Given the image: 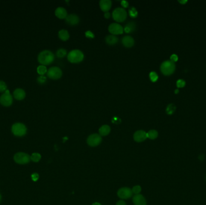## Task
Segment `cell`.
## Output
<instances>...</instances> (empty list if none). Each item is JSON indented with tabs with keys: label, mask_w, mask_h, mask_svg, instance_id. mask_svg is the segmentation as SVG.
Listing matches in <instances>:
<instances>
[{
	"label": "cell",
	"mask_w": 206,
	"mask_h": 205,
	"mask_svg": "<svg viewBox=\"0 0 206 205\" xmlns=\"http://www.w3.org/2000/svg\"><path fill=\"white\" fill-rule=\"evenodd\" d=\"M37 60L41 65H49L54 61V55L50 51L44 50L39 54Z\"/></svg>",
	"instance_id": "cell-1"
},
{
	"label": "cell",
	"mask_w": 206,
	"mask_h": 205,
	"mask_svg": "<svg viewBox=\"0 0 206 205\" xmlns=\"http://www.w3.org/2000/svg\"><path fill=\"white\" fill-rule=\"evenodd\" d=\"M160 70L165 75H170L172 74L175 70V64L171 60L165 61L160 66Z\"/></svg>",
	"instance_id": "cell-2"
},
{
	"label": "cell",
	"mask_w": 206,
	"mask_h": 205,
	"mask_svg": "<svg viewBox=\"0 0 206 205\" xmlns=\"http://www.w3.org/2000/svg\"><path fill=\"white\" fill-rule=\"evenodd\" d=\"M84 59L83 53L79 50L74 49L70 52L67 55V60L72 63H78L82 61Z\"/></svg>",
	"instance_id": "cell-3"
},
{
	"label": "cell",
	"mask_w": 206,
	"mask_h": 205,
	"mask_svg": "<svg viewBox=\"0 0 206 205\" xmlns=\"http://www.w3.org/2000/svg\"><path fill=\"white\" fill-rule=\"evenodd\" d=\"M27 127L22 123H15L12 126V132L13 134L17 136H24L27 133Z\"/></svg>",
	"instance_id": "cell-4"
},
{
	"label": "cell",
	"mask_w": 206,
	"mask_h": 205,
	"mask_svg": "<svg viewBox=\"0 0 206 205\" xmlns=\"http://www.w3.org/2000/svg\"><path fill=\"white\" fill-rule=\"evenodd\" d=\"M112 16L115 21L118 22H122L126 19L127 17V13L124 9L118 7L114 10Z\"/></svg>",
	"instance_id": "cell-5"
},
{
	"label": "cell",
	"mask_w": 206,
	"mask_h": 205,
	"mask_svg": "<svg viewBox=\"0 0 206 205\" xmlns=\"http://www.w3.org/2000/svg\"><path fill=\"white\" fill-rule=\"evenodd\" d=\"M13 103V96L9 90H7L0 96V104L4 107H10Z\"/></svg>",
	"instance_id": "cell-6"
},
{
	"label": "cell",
	"mask_w": 206,
	"mask_h": 205,
	"mask_svg": "<svg viewBox=\"0 0 206 205\" xmlns=\"http://www.w3.org/2000/svg\"><path fill=\"white\" fill-rule=\"evenodd\" d=\"M30 156L23 152H18L14 156V161L19 164H26L30 161Z\"/></svg>",
	"instance_id": "cell-7"
},
{
	"label": "cell",
	"mask_w": 206,
	"mask_h": 205,
	"mask_svg": "<svg viewBox=\"0 0 206 205\" xmlns=\"http://www.w3.org/2000/svg\"><path fill=\"white\" fill-rule=\"evenodd\" d=\"M61 75L62 71L58 67H51L47 71V76L52 80H58Z\"/></svg>",
	"instance_id": "cell-8"
},
{
	"label": "cell",
	"mask_w": 206,
	"mask_h": 205,
	"mask_svg": "<svg viewBox=\"0 0 206 205\" xmlns=\"http://www.w3.org/2000/svg\"><path fill=\"white\" fill-rule=\"evenodd\" d=\"M102 142L101 136L98 133H94L89 136L87 140L88 144L91 147L98 146Z\"/></svg>",
	"instance_id": "cell-9"
},
{
	"label": "cell",
	"mask_w": 206,
	"mask_h": 205,
	"mask_svg": "<svg viewBox=\"0 0 206 205\" xmlns=\"http://www.w3.org/2000/svg\"><path fill=\"white\" fill-rule=\"evenodd\" d=\"M132 190L127 187H124L119 189L118 191V195L122 199H127L132 196Z\"/></svg>",
	"instance_id": "cell-10"
},
{
	"label": "cell",
	"mask_w": 206,
	"mask_h": 205,
	"mask_svg": "<svg viewBox=\"0 0 206 205\" xmlns=\"http://www.w3.org/2000/svg\"><path fill=\"white\" fill-rule=\"evenodd\" d=\"M109 31L114 35L121 34L123 33L124 28L123 27L117 23L111 24L109 27Z\"/></svg>",
	"instance_id": "cell-11"
},
{
	"label": "cell",
	"mask_w": 206,
	"mask_h": 205,
	"mask_svg": "<svg viewBox=\"0 0 206 205\" xmlns=\"http://www.w3.org/2000/svg\"><path fill=\"white\" fill-rule=\"evenodd\" d=\"M134 140L136 142H142L145 141L147 138V133L142 130H139L136 131L134 134Z\"/></svg>",
	"instance_id": "cell-12"
},
{
	"label": "cell",
	"mask_w": 206,
	"mask_h": 205,
	"mask_svg": "<svg viewBox=\"0 0 206 205\" xmlns=\"http://www.w3.org/2000/svg\"><path fill=\"white\" fill-rule=\"evenodd\" d=\"M133 201L134 205H147V201L145 197L141 194H136L133 198Z\"/></svg>",
	"instance_id": "cell-13"
},
{
	"label": "cell",
	"mask_w": 206,
	"mask_h": 205,
	"mask_svg": "<svg viewBox=\"0 0 206 205\" xmlns=\"http://www.w3.org/2000/svg\"><path fill=\"white\" fill-rule=\"evenodd\" d=\"M80 21L79 17L75 14H71L67 15L66 18V22L70 25H77Z\"/></svg>",
	"instance_id": "cell-14"
},
{
	"label": "cell",
	"mask_w": 206,
	"mask_h": 205,
	"mask_svg": "<svg viewBox=\"0 0 206 205\" xmlns=\"http://www.w3.org/2000/svg\"><path fill=\"white\" fill-rule=\"evenodd\" d=\"M13 96L16 100L21 101V100H23L25 98L26 93L24 90H23L22 89L18 88L14 90Z\"/></svg>",
	"instance_id": "cell-15"
},
{
	"label": "cell",
	"mask_w": 206,
	"mask_h": 205,
	"mask_svg": "<svg viewBox=\"0 0 206 205\" xmlns=\"http://www.w3.org/2000/svg\"><path fill=\"white\" fill-rule=\"evenodd\" d=\"M100 6L102 11L108 12L112 7V1L110 0H101L100 2Z\"/></svg>",
	"instance_id": "cell-16"
},
{
	"label": "cell",
	"mask_w": 206,
	"mask_h": 205,
	"mask_svg": "<svg viewBox=\"0 0 206 205\" xmlns=\"http://www.w3.org/2000/svg\"><path fill=\"white\" fill-rule=\"evenodd\" d=\"M122 43L126 48H131L134 44V40L133 38L130 36H125L122 39Z\"/></svg>",
	"instance_id": "cell-17"
},
{
	"label": "cell",
	"mask_w": 206,
	"mask_h": 205,
	"mask_svg": "<svg viewBox=\"0 0 206 205\" xmlns=\"http://www.w3.org/2000/svg\"><path fill=\"white\" fill-rule=\"evenodd\" d=\"M55 16L59 19H66L67 16L66 10L63 7H58L56 9L55 11Z\"/></svg>",
	"instance_id": "cell-18"
},
{
	"label": "cell",
	"mask_w": 206,
	"mask_h": 205,
	"mask_svg": "<svg viewBox=\"0 0 206 205\" xmlns=\"http://www.w3.org/2000/svg\"><path fill=\"white\" fill-rule=\"evenodd\" d=\"M106 42L108 45H113L118 42V38L114 35H109L106 37Z\"/></svg>",
	"instance_id": "cell-19"
},
{
	"label": "cell",
	"mask_w": 206,
	"mask_h": 205,
	"mask_svg": "<svg viewBox=\"0 0 206 205\" xmlns=\"http://www.w3.org/2000/svg\"><path fill=\"white\" fill-rule=\"evenodd\" d=\"M136 29V24L134 22H128L124 28V31L127 33H129L131 32H133Z\"/></svg>",
	"instance_id": "cell-20"
},
{
	"label": "cell",
	"mask_w": 206,
	"mask_h": 205,
	"mask_svg": "<svg viewBox=\"0 0 206 205\" xmlns=\"http://www.w3.org/2000/svg\"><path fill=\"white\" fill-rule=\"evenodd\" d=\"M110 132V127L108 125H103L99 129L100 135L101 136H106Z\"/></svg>",
	"instance_id": "cell-21"
},
{
	"label": "cell",
	"mask_w": 206,
	"mask_h": 205,
	"mask_svg": "<svg viewBox=\"0 0 206 205\" xmlns=\"http://www.w3.org/2000/svg\"><path fill=\"white\" fill-rule=\"evenodd\" d=\"M58 37L61 40H62L63 41H66V40H68L69 38H70V34H69V33L67 30H61L59 31V32H58Z\"/></svg>",
	"instance_id": "cell-22"
},
{
	"label": "cell",
	"mask_w": 206,
	"mask_h": 205,
	"mask_svg": "<svg viewBox=\"0 0 206 205\" xmlns=\"http://www.w3.org/2000/svg\"><path fill=\"white\" fill-rule=\"evenodd\" d=\"M147 138L151 140H154L158 136V132L156 130H150L147 133Z\"/></svg>",
	"instance_id": "cell-23"
},
{
	"label": "cell",
	"mask_w": 206,
	"mask_h": 205,
	"mask_svg": "<svg viewBox=\"0 0 206 205\" xmlns=\"http://www.w3.org/2000/svg\"><path fill=\"white\" fill-rule=\"evenodd\" d=\"M47 69L45 66L40 65L37 68V72L40 75H43L47 73Z\"/></svg>",
	"instance_id": "cell-24"
},
{
	"label": "cell",
	"mask_w": 206,
	"mask_h": 205,
	"mask_svg": "<svg viewBox=\"0 0 206 205\" xmlns=\"http://www.w3.org/2000/svg\"><path fill=\"white\" fill-rule=\"evenodd\" d=\"M175 109H176V107L175 106V105L173 104H171L168 105L167 108H166V113L168 114L171 115L175 112Z\"/></svg>",
	"instance_id": "cell-25"
},
{
	"label": "cell",
	"mask_w": 206,
	"mask_h": 205,
	"mask_svg": "<svg viewBox=\"0 0 206 205\" xmlns=\"http://www.w3.org/2000/svg\"><path fill=\"white\" fill-rule=\"evenodd\" d=\"M31 160L35 163L39 162L41 159V155L38 153H34L30 156Z\"/></svg>",
	"instance_id": "cell-26"
},
{
	"label": "cell",
	"mask_w": 206,
	"mask_h": 205,
	"mask_svg": "<svg viewBox=\"0 0 206 205\" xmlns=\"http://www.w3.org/2000/svg\"><path fill=\"white\" fill-rule=\"evenodd\" d=\"M56 55L58 58H63L66 55V51L64 49H59L57 50Z\"/></svg>",
	"instance_id": "cell-27"
},
{
	"label": "cell",
	"mask_w": 206,
	"mask_h": 205,
	"mask_svg": "<svg viewBox=\"0 0 206 205\" xmlns=\"http://www.w3.org/2000/svg\"><path fill=\"white\" fill-rule=\"evenodd\" d=\"M7 90V86L6 83L3 81L0 80V92H5Z\"/></svg>",
	"instance_id": "cell-28"
},
{
	"label": "cell",
	"mask_w": 206,
	"mask_h": 205,
	"mask_svg": "<svg viewBox=\"0 0 206 205\" xmlns=\"http://www.w3.org/2000/svg\"><path fill=\"white\" fill-rule=\"evenodd\" d=\"M150 78L152 82H156L158 80V75L155 72H151L150 74Z\"/></svg>",
	"instance_id": "cell-29"
},
{
	"label": "cell",
	"mask_w": 206,
	"mask_h": 205,
	"mask_svg": "<svg viewBox=\"0 0 206 205\" xmlns=\"http://www.w3.org/2000/svg\"><path fill=\"white\" fill-rule=\"evenodd\" d=\"M129 14H130L131 17L136 18L137 16V14H138V13H137L136 9L134 7H131L129 10Z\"/></svg>",
	"instance_id": "cell-30"
},
{
	"label": "cell",
	"mask_w": 206,
	"mask_h": 205,
	"mask_svg": "<svg viewBox=\"0 0 206 205\" xmlns=\"http://www.w3.org/2000/svg\"><path fill=\"white\" fill-rule=\"evenodd\" d=\"M46 81V78L43 76V75H40V77H39L37 78V81L38 83L40 84H44Z\"/></svg>",
	"instance_id": "cell-31"
},
{
	"label": "cell",
	"mask_w": 206,
	"mask_h": 205,
	"mask_svg": "<svg viewBox=\"0 0 206 205\" xmlns=\"http://www.w3.org/2000/svg\"><path fill=\"white\" fill-rule=\"evenodd\" d=\"M132 191L135 194H139V193L141 191V187L140 186H139V185L135 186H134L133 188Z\"/></svg>",
	"instance_id": "cell-32"
},
{
	"label": "cell",
	"mask_w": 206,
	"mask_h": 205,
	"mask_svg": "<svg viewBox=\"0 0 206 205\" xmlns=\"http://www.w3.org/2000/svg\"><path fill=\"white\" fill-rule=\"evenodd\" d=\"M185 84H186V83L183 80H179L177 81V86L178 87H180V88L183 87H184Z\"/></svg>",
	"instance_id": "cell-33"
},
{
	"label": "cell",
	"mask_w": 206,
	"mask_h": 205,
	"mask_svg": "<svg viewBox=\"0 0 206 205\" xmlns=\"http://www.w3.org/2000/svg\"><path fill=\"white\" fill-rule=\"evenodd\" d=\"M85 34H86V36L88 38H91V39H93L94 38V34H93V33H92L91 31H88L85 33Z\"/></svg>",
	"instance_id": "cell-34"
},
{
	"label": "cell",
	"mask_w": 206,
	"mask_h": 205,
	"mask_svg": "<svg viewBox=\"0 0 206 205\" xmlns=\"http://www.w3.org/2000/svg\"><path fill=\"white\" fill-rule=\"evenodd\" d=\"M112 123H115V124H119L121 122V119L119 118V117H114L113 119H112Z\"/></svg>",
	"instance_id": "cell-35"
},
{
	"label": "cell",
	"mask_w": 206,
	"mask_h": 205,
	"mask_svg": "<svg viewBox=\"0 0 206 205\" xmlns=\"http://www.w3.org/2000/svg\"><path fill=\"white\" fill-rule=\"evenodd\" d=\"M170 59H171V61H172V62H176L177 61L178 59V56L176 55V54H172L171 57H170Z\"/></svg>",
	"instance_id": "cell-36"
},
{
	"label": "cell",
	"mask_w": 206,
	"mask_h": 205,
	"mask_svg": "<svg viewBox=\"0 0 206 205\" xmlns=\"http://www.w3.org/2000/svg\"><path fill=\"white\" fill-rule=\"evenodd\" d=\"M39 174L37 173H35L32 174V175H31V179L34 182L37 181L39 179Z\"/></svg>",
	"instance_id": "cell-37"
},
{
	"label": "cell",
	"mask_w": 206,
	"mask_h": 205,
	"mask_svg": "<svg viewBox=\"0 0 206 205\" xmlns=\"http://www.w3.org/2000/svg\"><path fill=\"white\" fill-rule=\"evenodd\" d=\"M121 5L122 6V7L126 8L128 6V3L127 1H122L121 2Z\"/></svg>",
	"instance_id": "cell-38"
},
{
	"label": "cell",
	"mask_w": 206,
	"mask_h": 205,
	"mask_svg": "<svg viewBox=\"0 0 206 205\" xmlns=\"http://www.w3.org/2000/svg\"><path fill=\"white\" fill-rule=\"evenodd\" d=\"M116 205H126V203L123 200H119L117 202L116 204Z\"/></svg>",
	"instance_id": "cell-39"
},
{
	"label": "cell",
	"mask_w": 206,
	"mask_h": 205,
	"mask_svg": "<svg viewBox=\"0 0 206 205\" xmlns=\"http://www.w3.org/2000/svg\"><path fill=\"white\" fill-rule=\"evenodd\" d=\"M110 14L109 12H106V13H105V14H104V17H105V18L108 19V18H110Z\"/></svg>",
	"instance_id": "cell-40"
},
{
	"label": "cell",
	"mask_w": 206,
	"mask_h": 205,
	"mask_svg": "<svg viewBox=\"0 0 206 205\" xmlns=\"http://www.w3.org/2000/svg\"><path fill=\"white\" fill-rule=\"evenodd\" d=\"M198 158H199V160H200L201 161H203L204 159V155H201L199 156Z\"/></svg>",
	"instance_id": "cell-41"
},
{
	"label": "cell",
	"mask_w": 206,
	"mask_h": 205,
	"mask_svg": "<svg viewBox=\"0 0 206 205\" xmlns=\"http://www.w3.org/2000/svg\"><path fill=\"white\" fill-rule=\"evenodd\" d=\"M180 3H181V4H186L187 2V0H184V1H183H183H181V0H180V1H178Z\"/></svg>",
	"instance_id": "cell-42"
},
{
	"label": "cell",
	"mask_w": 206,
	"mask_h": 205,
	"mask_svg": "<svg viewBox=\"0 0 206 205\" xmlns=\"http://www.w3.org/2000/svg\"><path fill=\"white\" fill-rule=\"evenodd\" d=\"M92 205H101V204L100 203H94Z\"/></svg>",
	"instance_id": "cell-43"
},
{
	"label": "cell",
	"mask_w": 206,
	"mask_h": 205,
	"mask_svg": "<svg viewBox=\"0 0 206 205\" xmlns=\"http://www.w3.org/2000/svg\"><path fill=\"white\" fill-rule=\"evenodd\" d=\"M178 92H179L178 90H175V93H178Z\"/></svg>",
	"instance_id": "cell-44"
},
{
	"label": "cell",
	"mask_w": 206,
	"mask_h": 205,
	"mask_svg": "<svg viewBox=\"0 0 206 205\" xmlns=\"http://www.w3.org/2000/svg\"><path fill=\"white\" fill-rule=\"evenodd\" d=\"M1 198H2V197H1V194H0V201H1Z\"/></svg>",
	"instance_id": "cell-45"
}]
</instances>
